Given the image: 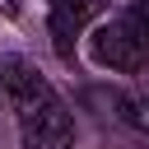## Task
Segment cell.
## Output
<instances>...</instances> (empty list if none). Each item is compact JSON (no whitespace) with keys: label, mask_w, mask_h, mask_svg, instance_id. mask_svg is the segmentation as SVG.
Returning a JSON list of instances; mask_svg holds the SVG:
<instances>
[{"label":"cell","mask_w":149,"mask_h":149,"mask_svg":"<svg viewBox=\"0 0 149 149\" xmlns=\"http://www.w3.org/2000/svg\"><path fill=\"white\" fill-rule=\"evenodd\" d=\"M0 88L19 116L23 149H74V121L51 79L28 56H0Z\"/></svg>","instance_id":"obj_1"},{"label":"cell","mask_w":149,"mask_h":149,"mask_svg":"<svg viewBox=\"0 0 149 149\" xmlns=\"http://www.w3.org/2000/svg\"><path fill=\"white\" fill-rule=\"evenodd\" d=\"M88 56H93L102 70H121V74L149 70V23H144L135 9L98 23L93 37H88Z\"/></svg>","instance_id":"obj_2"},{"label":"cell","mask_w":149,"mask_h":149,"mask_svg":"<svg viewBox=\"0 0 149 149\" xmlns=\"http://www.w3.org/2000/svg\"><path fill=\"white\" fill-rule=\"evenodd\" d=\"M98 0H51V42L61 61H74V37L88 28Z\"/></svg>","instance_id":"obj_3"},{"label":"cell","mask_w":149,"mask_h":149,"mask_svg":"<svg viewBox=\"0 0 149 149\" xmlns=\"http://www.w3.org/2000/svg\"><path fill=\"white\" fill-rule=\"evenodd\" d=\"M116 116H121L130 130H144V135H149V88H130V93L116 102Z\"/></svg>","instance_id":"obj_4"},{"label":"cell","mask_w":149,"mask_h":149,"mask_svg":"<svg viewBox=\"0 0 149 149\" xmlns=\"http://www.w3.org/2000/svg\"><path fill=\"white\" fill-rule=\"evenodd\" d=\"M130 9H135V14L144 19V23H149V0H130Z\"/></svg>","instance_id":"obj_5"},{"label":"cell","mask_w":149,"mask_h":149,"mask_svg":"<svg viewBox=\"0 0 149 149\" xmlns=\"http://www.w3.org/2000/svg\"><path fill=\"white\" fill-rule=\"evenodd\" d=\"M0 5H5V9H9V14H14V9H19V0H0Z\"/></svg>","instance_id":"obj_6"}]
</instances>
